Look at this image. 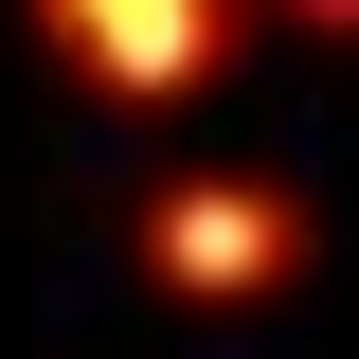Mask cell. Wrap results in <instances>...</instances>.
<instances>
[{
	"label": "cell",
	"instance_id": "obj_2",
	"mask_svg": "<svg viewBox=\"0 0 359 359\" xmlns=\"http://www.w3.org/2000/svg\"><path fill=\"white\" fill-rule=\"evenodd\" d=\"M36 18V54L90 90V108H126V126H162V108H198V90L252 54L269 0H18Z\"/></svg>",
	"mask_w": 359,
	"mask_h": 359
},
{
	"label": "cell",
	"instance_id": "obj_1",
	"mask_svg": "<svg viewBox=\"0 0 359 359\" xmlns=\"http://www.w3.org/2000/svg\"><path fill=\"white\" fill-rule=\"evenodd\" d=\"M306 252H323V216H306V180H269V162H180V180H144V198H126V269L162 287L180 323H252V306H287Z\"/></svg>",
	"mask_w": 359,
	"mask_h": 359
},
{
	"label": "cell",
	"instance_id": "obj_3",
	"mask_svg": "<svg viewBox=\"0 0 359 359\" xmlns=\"http://www.w3.org/2000/svg\"><path fill=\"white\" fill-rule=\"evenodd\" d=\"M287 36H323V54H359V0H269Z\"/></svg>",
	"mask_w": 359,
	"mask_h": 359
}]
</instances>
